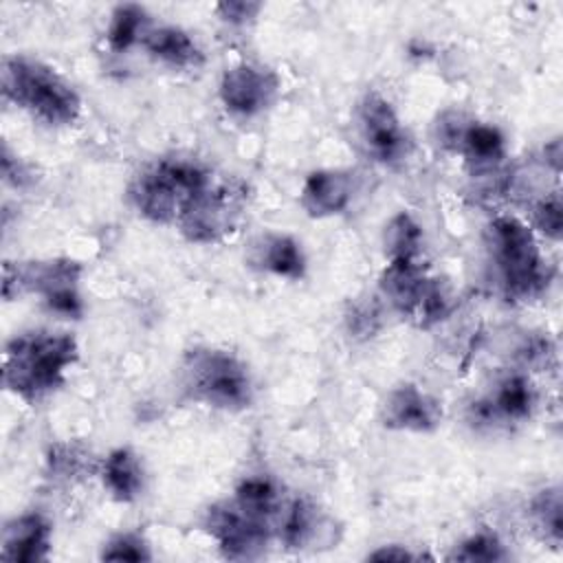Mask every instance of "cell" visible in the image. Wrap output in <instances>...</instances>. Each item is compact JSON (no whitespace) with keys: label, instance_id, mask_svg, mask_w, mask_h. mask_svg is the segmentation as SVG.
Returning a JSON list of instances; mask_svg holds the SVG:
<instances>
[{"label":"cell","instance_id":"1","mask_svg":"<svg viewBox=\"0 0 563 563\" xmlns=\"http://www.w3.org/2000/svg\"><path fill=\"white\" fill-rule=\"evenodd\" d=\"M77 356V341L66 332L33 330L15 334L4 345L2 383L20 400L35 405L64 385Z\"/></svg>","mask_w":563,"mask_h":563},{"label":"cell","instance_id":"2","mask_svg":"<svg viewBox=\"0 0 563 563\" xmlns=\"http://www.w3.org/2000/svg\"><path fill=\"white\" fill-rule=\"evenodd\" d=\"M2 95L46 125H70L81 112L75 88L48 64L29 55L2 59Z\"/></svg>","mask_w":563,"mask_h":563},{"label":"cell","instance_id":"3","mask_svg":"<svg viewBox=\"0 0 563 563\" xmlns=\"http://www.w3.org/2000/svg\"><path fill=\"white\" fill-rule=\"evenodd\" d=\"M213 183L209 169L194 158H158L130 185L134 209L156 224H178L187 207Z\"/></svg>","mask_w":563,"mask_h":563},{"label":"cell","instance_id":"4","mask_svg":"<svg viewBox=\"0 0 563 563\" xmlns=\"http://www.w3.org/2000/svg\"><path fill=\"white\" fill-rule=\"evenodd\" d=\"M486 249L499 286L510 299H532L548 288L552 271L534 233L519 218H495L486 229Z\"/></svg>","mask_w":563,"mask_h":563},{"label":"cell","instance_id":"5","mask_svg":"<svg viewBox=\"0 0 563 563\" xmlns=\"http://www.w3.org/2000/svg\"><path fill=\"white\" fill-rule=\"evenodd\" d=\"M178 380L187 398L213 409L242 411L253 402L249 367L227 350H189L183 356Z\"/></svg>","mask_w":563,"mask_h":563},{"label":"cell","instance_id":"6","mask_svg":"<svg viewBox=\"0 0 563 563\" xmlns=\"http://www.w3.org/2000/svg\"><path fill=\"white\" fill-rule=\"evenodd\" d=\"M81 277V266L75 260L57 257L46 262H29V264H4V282L2 292L4 299L18 297L24 290L42 295L46 308L62 317H81L84 301L77 290Z\"/></svg>","mask_w":563,"mask_h":563},{"label":"cell","instance_id":"7","mask_svg":"<svg viewBox=\"0 0 563 563\" xmlns=\"http://www.w3.org/2000/svg\"><path fill=\"white\" fill-rule=\"evenodd\" d=\"M380 290L398 312L422 328L442 321L453 306L446 286L429 277L420 262H389L380 275Z\"/></svg>","mask_w":563,"mask_h":563},{"label":"cell","instance_id":"8","mask_svg":"<svg viewBox=\"0 0 563 563\" xmlns=\"http://www.w3.org/2000/svg\"><path fill=\"white\" fill-rule=\"evenodd\" d=\"M202 528L218 543L220 552L235 561L262 556L275 532L271 523L249 515L233 499L213 504L205 515Z\"/></svg>","mask_w":563,"mask_h":563},{"label":"cell","instance_id":"9","mask_svg":"<svg viewBox=\"0 0 563 563\" xmlns=\"http://www.w3.org/2000/svg\"><path fill=\"white\" fill-rule=\"evenodd\" d=\"M356 128L361 143L374 161L396 165L407 158L411 147L409 134L389 99L380 92L369 90L363 95L356 106Z\"/></svg>","mask_w":563,"mask_h":563},{"label":"cell","instance_id":"10","mask_svg":"<svg viewBox=\"0 0 563 563\" xmlns=\"http://www.w3.org/2000/svg\"><path fill=\"white\" fill-rule=\"evenodd\" d=\"M242 209V191L211 183L180 216L178 229L189 242L213 244L238 227Z\"/></svg>","mask_w":563,"mask_h":563},{"label":"cell","instance_id":"11","mask_svg":"<svg viewBox=\"0 0 563 563\" xmlns=\"http://www.w3.org/2000/svg\"><path fill=\"white\" fill-rule=\"evenodd\" d=\"M277 92V75L257 64H238L227 68L218 86L222 106L238 117H255L264 112L275 101Z\"/></svg>","mask_w":563,"mask_h":563},{"label":"cell","instance_id":"12","mask_svg":"<svg viewBox=\"0 0 563 563\" xmlns=\"http://www.w3.org/2000/svg\"><path fill=\"white\" fill-rule=\"evenodd\" d=\"M438 130L440 141L460 152L475 169H493L506 154V139L501 130L490 123H464L460 114H446L442 123H438Z\"/></svg>","mask_w":563,"mask_h":563},{"label":"cell","instance_id":"13","mask_svg":"<svg viewBox=\"0 0 563 563\" xmlns=\"http://www.w3.org/2000/svg\"><path fill=\"white\" fill-rule=\"evenodd\" d=\"M380 420L387 429L431 433L442 422V405L413 383L394 387L380 409Z\"/></svg>","mask_w":563,"mask_h":563},{"label":"cell","instance_id":"14","mask_svg":"<svg viewBox=\"0 0 563 563\" xmlns=\"http://www.w3.org/2000/svg\"><path fill=\"white\" fill-rule=\"evenodd\" d=\"M537 405V391L528 376L510 374L501 378L495 391L471 407V418L477 424L493 422H521L532 416Z\"/></svg>","mask_w":563,"mask_h":563},{"label":"cell","instance_id":"15","mask_svg":"<svg viewBox=\"0 0 563 563\" xmlns=\"http://www.w3.org/2000/svg\"><path fill=\"white\" fill-rule=\"evenodd\" d=\"M53 528L40 512H24L13 517L2 530L0 559L9 563L46 561L51 552Z\"/></svg>","mask_w":563,"mask_h":563},{"label":"cell","instance_id":"16","mask_svg":"<svg viewBox=\"0 0 563 563\" xmlns=\"http://www.w3.org/2000/svg\"><path fill=\"white\" fill-rule=\"evenodd\" d=\"M352 191L354 183L350 172L317 169L303 180L299 202L310 218H330L347 209Z\"/></svg>","mask_w":563,"mask_h":563},{"label":"cell","instance_id":"17","mask_svg":"<svg viewBox=\"0 0 563 563\" xmlns=\"http://www.w3.org/2000/svg\"><path fill=\"white\" fill-rule=\"evenodd\" d=\"M143 46L154 59L172 68H198L205 62L202 48L191 33L174 24L152 26L143 40Z\"/></svg>","mask_w":563,"mask_h":563},{"label":"cell","instance_id":"18","mask_svg":"<svg viewBox=\"0 0 563 563\" xmlns=\"http://www.w3.org/2000/svg\"><path fill=\"white\" fill-rule=\"evenodd\" d=\"M253 262L277 277L301 279L306 273V255L301 244L286 233H266L253 246Z\"/></svg>","mask_w":563,"mask_h":563},{"label":"cell","instance_id":"19","mask_svg":"<svg viewBox=\"0 0 563 563\" xmlns=\"http://www.w3.org/2000/svg\"><path fill=\"white\" fill-rule=\"evenodd\" d=\"M275 532L286 548H310L323 532L321 512L308 499L297 497L282 506V512L275 521Z\"/></svg>","mask_w":563,"mask_h":563},{"label":"cell","instance_id":"20","mask_svg":"<svg viewBox=\"0 0 563 563\" xmlns=\"http://www.w3.org/2000/svg\"><path fill=\"white\" fill-rule=\"evenodd\" d=\"M101 482L117 501H134L145 484V473L139 455L128 446L110 451L101 464Z\"/></svg>","mask_w":563,"mask_h":563},{"label":"cell","instance_id":"21","mask_svg":"<svg viewBox=\"0 0 563 563\" xmlns=\"http://www.w3.org/2000/svg\"><path fill=\"white\" fill-rule=\"evenodd\" d=\"M383 249L387 262H420L422 227L411 213H396L383 231Z\"/></svg>","mask_w":563,"mask_h":563},{"label":"cell","instance_id":"22","mask_svg":"<svg viewBox=\"0 0 563 563\" xmlns=\"http://www.w3.org/2000/svg\"><path fill=\"white\" fill-rule=\"evenodd\" d=\"M150 15L145 11V7L134 4V2H125V4H117L110 13V24L106 31V40L108 46L112 51H128L134 44H143L147 31H150Z\"/></svg>","mask_w":563,"mask_h":563},{"label":"cell","instance_id":"23","mask_svg":"<svg viewBox=\"0 0 563 563\" xmlns=\"http://www.w3.org/2000/svg\"><path fill=\"white\" fill-rule=\"evenodd\" d=\"M563 504H561V490L559 488H545L541 490L530 506V515L534 523L543 530V534L552 543H561L563 537Z\"/></svg>","mask_w":563,"mask_h":563},{"label":"cell","instance_id":"24","mask_svg":"<svg viewBox=\"0 0 563 563\" xmlns=\"http://www.w3.org/2000/svg\"><path fill=\"white\" fill-rule=\"evenodd\" d=\"M504 559H508L504 543L495 532H488V530L473 532L471 537L460 541L449 554V561H468V563L473 561L488 563V561H504Z\"/></svg>","mask_w":563,"mask_h":563},{"label":"cell","instance_id":"25","mask_svg":"<svg viewBox=\"0 0 563 563\" xmlns=\"http://www.w3.org/2000/svg\"><path fill=\"white\" fill-rule=\"evenodd\" d=\"M101 559H106V561H147V559H152V554L141 534L123 532V534L112 537L103 545Z\"/></svg>","mask_w":563,"mask_h":563},{"label":"cell","instance_id":"26","mask_svg":"<svg viewBox=\"0 0 563 563\" xmlns=\"http://www.w3.org/2000/svg\"><path fill=\"white\" fill-rule=\"evenodd\" d=\"M534 224L550 240H559L561 238V231H563V207H561L559 194H552V196L543 198L534 207Z\"/></svg>","mask_w":563,"mask_h":563},{"label":"cell","instance_id":"27","mask_svg":"<svg viewBox=\"0 0 563 563\" xmlns=\"http://www.w3.org/2000/svg\"><path fill=\"white\" fill-rule=\"evenodd\" d=\"M216 11L220 13V18L229 24H249L251 20L257 18V13L262 11L260 2H244V0H235V2H220L216 7Z\"/></svg>","mask_w":563,"mask_h":563},{"label":"cell","instance_id":"28","mask_svg":"<svg viewBox=\"0 0 563 563\" xmlns=\"http://www.w3.org/2000/svg\"><path fill=\"white\" fill-rule=\"evenodd\" d=\"M376 317H378V312H376V308L369 303H365V306H358V308H354L352 310V314L347 317V321H350V330L352 332H356V334H372L376 328H374V321H376Z\"/></svg>","mask_w":563,"mask_h":563},{"label":"cell","instance_id":"29","mask_svg":"<svg viewBox=\"0 0 563 563\" xmlns=\"http://www.w3.org/2000/svg\"><path fill=\"white\" fill-rule=\"evenodd\" d=\"M2 176H4L7 183H11V185H15V187L22 185V183L29 178L24 165H22L18 158L11 156V152H9L7 145L2 147Z\"/></svg>","mask_w":563,"mask_h":563},{"label":"cell","instance_id":"30","mask_svg":"<svg viewBox=\"0 0 563 563\" xmlns=\"http://www.w3.org/2000/svg\"><path fill=\"white\" fill-rule=\"evenodd\" d=\"M372 561H411L418 559V554L409 552L405 545H380L372 554H367Z\"/></svg>","mask_w":563,"mask_h":563}]
</instances>
